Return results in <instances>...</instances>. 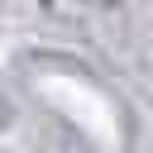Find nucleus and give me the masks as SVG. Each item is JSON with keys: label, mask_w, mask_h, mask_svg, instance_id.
Masks as SVG:
<instances>
[{"label": "nucleus", "mask_w": 153, "mask_h": 153, "mask_svg": "<svg viewBox=\"0 0 153 153\" xmlns=\"http://www.w3.org/2000/svg\"><path fill=\"white\" fill-rule=\"evenodd\" d=\"M5 124H10V110H0V129H5Z\"/></svg>", "instance_id": "nucleus-1"}]
</instances>
